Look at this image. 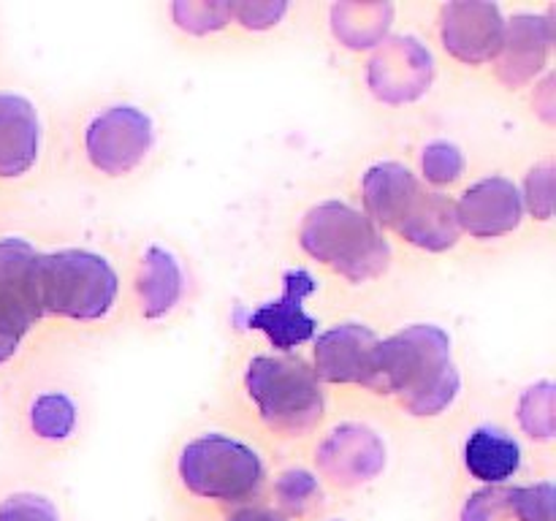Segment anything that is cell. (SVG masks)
<instances>
[{
  "label": "cell",
  "instance_id": "cell-27",
  "mask_svg": "<svg viewBox=\"0 0 556 521\" xmlns=\"http://www.w3.org/2000/svg\"><path fill=\"white\" fill-rule=\"evenodd\" d=\"M286 11V3H231V16H237L244 27H253V30L277 25Z\"/></svg>",
  "mask_w": 556,
  "mask_h": 521
},
{
  "label": "cell",
  "instance_id": "cell-20",
  "mask_svg": "<svg viewBox=\"0 0 556 521\" xmlns=\"http://www.w3.org/2000/svg\"><path fill=\"white\" fill-rule=\"evenodd\" d=\"M375 3H342L334 5L331 11V20H334V33L337 38L348 43L353 49H362V47H372L380 36L386 33L391 22V5L383 3V9L367 20L372 14Z\"/></svg>",
  "mask_w": 556,
  "mask_h": 521
},
{
  "label": "cell",
  "instance_id": "cell-3",
  "mask_svg": "<svg viewBox=\"0 0 556 521\" xmlns=\"http://www.w3.org/2000/svg\"><path fill=\"white\" fill-rule=\"evenodd\" d=\"M244 385L261 421L271 432L302 437L324 418V394L318 378L302 358H253L244 374Z\"/></svg>",
  "mask_w": 556,
  "mask_h": 521
},
{
  "label": "cell",
  "instance_id": "cell-14",
  "mask_svg": "<svg viewBox=\"0 0 556 521\" xmlns=\"http://www.w3.org/2000/svg\"><path fill=\"white\" fill-rule=\"evenodd\" d=\"M548 47H552V27L543 16H516L505 25L503 47L497 54V76L508 87L527 85L546 65Z\"/></svg>",
  "mask_w": 556,
  "mask_h": 521
},
{
  "label": "cell",
  "instance_id": "cell-17",
  "mask_svg": "<svg viewBox=\"0 0 556 521\" xmlns=\"http://www.w3.org/2000/svg\"><path fill=\"white\" fill-rule=\"evenodd\" d=\"M459 231L454 201L448 195L424 193V190L396 228L400 237H405L416 247L429 250V253H443V250L454 247Z\"/></svg>",
  "mask_w": 556,
  "mask_h": 521
},
{
  "label": "cell",
  "instance_id": "cell-15",
  "mask_svg": "<svg viewBox=\"0 0 556 521\" xmlns=\"http://www.w3.org/2000/svg\"><path fill=\"white\" fill-rule=\"evenodd\" d=\"M421 195V185H418L416 174L402 163H378L364 174L362 182V199H364V215L383 228H400L410 206Z\"/></svg>",
  "mask_w": 556,
  "mask_h": 521
},
{
  "label": "cell",
  "instance_id": "cell-24",
  "mask_svg": "<svg viewBox=\"0 0 556 521\" xmlns=\"http://www.w3.org/2000/svg\"><path fill=\"white\" fill-rule=\"evenodd\" d=\"M174 22L182 30L195 33H210L220 30L231 16V3H174Z\"/></svg>",
  "mask_w": 556,
  "mask_h": 521
},
{
  "label": "cell",
  "instance_id": "cell-1",
  "mask_svg": "<svg viewBox=\"0 0 556 521\" xmlns=\"http://www.w3.org/2000/svg\"><path fill=\"white\" fill-rule=\"evenodd\" d=\"M364 385L396 394L413 416H438L459 394L451 336L440 326L416 323L375 345Z\"/></svg>",
  "mask_w": 556,
  "mask_h": 521
},
{
  "label": "cell",
  "instance_id": "cell-26",
  "mask_svg": "<svg viewBox=\"0 0 556 521\" xmlns=\"http://www.w3.org/2000/svg\"><path fill=\"white\" fill-rule=\"evenodd\" d=\"M554 168L552 163L535 166L527 177V199H530V209L535 212L541 220L552 217L554 206Z\"/></svg>",
  "mask_w": 556,
  "mask_h": 521
},
{
  "label": "cell",
  "instance_id": "cell-28",
  "mask_svg": "<svg viewBox=\"0 0 556 521\" xmlns=\"http://www.w3.org/2000/svg\"><path fill=\"white\" fill-rule=\"evenodd\" d=\"M27 331L30 329H27V326H22L20 320H14L11 315L0 313V364H5L16 351H20V342Z\"/></svg>",
  "mask_w": 556,
  "mask_h": 521
},
{
  "label": "cell",
  "instance_id": "cell-10",
  "mask_svg": "<svg viewBox=\"0 0 556 521\" xmlns=\"http://www.w3.org/2000/svg\"><path fill=\"white\" fill-rule=\"evenodd\" d=\"M386 448L378 434L358 423H345L329 432L318 448V467L334 483H362L383 470Z\"/></svg>",
  "mask_w": 556,
  "mask_h": 521
},
{
  "label": "cell",
  "instance_id": "cell-2",
  "mask_svg": "<svg viewBox=\"0 0 556 521\" xmlns=\"http://www.w3.org/2000/svg\"><path fill=\"white\" fill-rule=\"evenodd\" d=\"M299 244L309 258L351 282H367L389 269L391 250L383 233L364 212L340 201H326L307 212Z\"/></svg>",
  "mask_w": 556,
  "mask_h": 521
},
{
  "label": "cell",
  "instance_id": "cell-9",
  "mask_svg": "<svg viewBox=\"0 0 556 521\" xmlns=\"http://www.w3.org/2000/svg\"><path fill=\"white\" fill-rule=\"evenodd\" d=\"M432 79V58L413 38H394L369 63V85L383 101L402 103L421 96Z\"/></svg>",
  "mask_w": 556,
  "mask_h": 521
},
{
  "label": "cell",
  "instance_id": "cell-8",
  "mask_svg": "<svg viewBox=\"0 0 556 521\" xmlns=\"http://www.w3.org/2000/svg\"><path fill=\"white\" fill-rule=\"evenodd\" d=\"M525 215V204L516 185L505 177H486L467 188L456 204L459 228L478 239L505 237L516 231Z\"/></svg>",
  "mask_w": 556,
  "mask_h": 521
},
{
  "label": "cell",
  "instance_id": "cell-5",
  "mask_svg": "<svg viewBox=\"0 0 556 521\" xmlns=\"http://www.w3.org/2000/svg\"><path fill=\"white\" fill-rule=\"evenodd\" d=\"M179 478L199 497L242 499L261 486L264 465L244 443L223 434H206L185 445Z\"/></svg>",
  "mask_w": 556,
  "mask_h": 521
},
{
  "label": "cell",
  "instance_id": "cell-12",
  "mask_svg": "<svg viewBox=\"0 0 556 521\" xmlns=\"http://www.w3.org/2000/svg\"><path fill=\"white\" fill-rule=\"evenodd\" d=\"M38 255L25 239H0V313L27 329L43 318L38 304Z\"/></svg>",
  "mask_w": 556,
  "mask_h": 521
},
{
  "label": "cell",
  "instance_id": "cell-7",
  "mask_svg": "<svg viewBox=\"0 0 556 521\" xmlns=\"http://www.w3.org/2000/svg\"><path fill=\"white\" fill-rule=\"evenodd\" d=\"M443 43L456 60L470 65L489 63L500 54L505 22L492 3H448L440 16Z\"/></svg>",
  "mask_w": 556,
  "mask_h": 521
},
{
  "label": "cell",
  "instance_id": "cell-6",
  "mask_svg": "<svg viewBox=\"0 0 556 521\" xmlns=\"http://www.w3.org/2000/svg\"><path fill=\"white\" fill-rule=\"evenodd\" d=\"M87 157L98 171L119 177L139 166L152 147V123L134 106H112L98 114L85 136Z\"/></svg>",
  "mask_w": 556,
  "mask_h": 521
},
{
  "label": "cell",
  "instance_id": "cell-11",
  "mask_svg": "<svg viewBox=\"0 0 556 521\" xmlns=\"http://www.w3.org/2000/svg\"><path fill=\"white\" fill-rule=\"evenodd\" d=\"M315 291V280L307 271L296 269L286 275V291L277 302L264 304L250 315V326L264 331L280 351L302 345L315 334V320L304 309V298Z\"/></svg>",
  "mask_w": 556,
  "mask_h": 521
},
{
  "label": "cell",
  "instance_id": "cell-18",
  "mask_svg": "<svg viewBox=\"0 0 556 521\" xmlns=\"http://www.w3.org/2000/svg\"><path fill=\"white\" fill-rule=\"evenodd\" d=\"M141 313L144 318H161L172 313L174 304L182 296V269L177 258L163 247H150L141 258L139 277H136Z\"/></svg>",
  "mask_w": 556,
  "mask_h": 521
},
{
  "label": "cell",
  "instance_id": "cell-19",
  "mask_svg": "<svg viewBox=\"0 0 556 521\" xmlns=\"http://www.w3.org/2000/svg\"><path fill=\"white\" fill-rule=\"evenodd\" d=\"M467 470L486 483H503L521 465L519 443L497 429H478L465 448Z\"/></svg>",
  "mask_w": 556,
  "mask_h": 521
},
{
  "label": "cell",
  "instance_id": "cell-23",
  "mask_svg": "<svg viewBox=\"0 0 556 521\" xmlns=\"http://www.w3.org/2000/svg\"><path fill=\"white\" fill-rule=\"evenodd\" d=\"M421 168L429 182L451 185L465 171V157H462L459 147L448 144V141H434V144L424 150Z\"/></svg>",
  "mask_w": 556,
  "mask_h": 521
},
{
  "label": "cell",
  "instance_id": "cell-21",
  "mask_svg": "<svg viewBox=\"0 0 556 521\" xmlns=\"http://www.w3.org/2000/svg\"><path fill=\"white\" fill-rule=\"evenodd\" d=\"M30 423L38 437L65 440L76 427V407L63 394H43L33 402Z\"/></svg>",
  "mask_w": 556,
  "mask_h": 521
},
{
  "label": "cell",
  "instance_id": "cell-16",
  "mask_svg": "<svg viewBox=\"0 0 556 521\" xmlns=\"http://www.w3.org/2000/svg\"><path fill=\"white\" fill-rule=\"evenodd\" d=\"M41 128L30 101L0 92V177H22L38 157Z\"/></svg>",
  "mask_w": 556,
  "mask_h": 521
},
{
  "label": "cell",
  "instance_id": "cell-25",
  "mask_svg": "<svg viewBox=\"0 0 556 521\" xmlns=\"http://www.w3.org/2000/svg\"><path fill=\"white\" fill-rule=\"evenodd\" d=\"M0 521H58V516L43 497L16 494L0 503Z\"/></svg>",
  "mask_w": 556,
  "mask_h": 521
},
{
  "label": "cell",
  "instance_id": "cell-22",
  "mask_svg": "<svg viewBox=\"0 0 556 521\" xmlns=\"http://www.w3.org/2000/svg\"><path fill=\"white\" fill-rule=\"evenodd\" d=\"M519 421L532 437L548 440L554 434V385L538 383L521 396Z\"/></svg>",
  "mask_w": 556,
  "mask_h": 521
},
{
  "label": "cell",
  "instance_id": "cell-29",
  "mask_svg": "<svg viewBox=\"0 0 556 521\" xmlns=\"http://www.w3.org/2000/svg\"><path fill=\"white\" fill-rule=\"evenodd\" d=\"M237 521H280V519H271L266 513H242Z\"/></svg>",
  "mask_w": 556,
  "mask_h": 521
},
{
  "label": "cell",
  "instance_id": "cell-4",
  "mask_svg": "<svg viewBox=\"0 0 556 521\" xmlns=\"http://www.w3.org/2000/svg\"><path fill=\"white\" fill-rule=\"evenodd\" d=\"M117 298V275L106 258L87 250L38 255V304L43 315L101 320Z\"/></svg>",
  "mask_w": 556,
  "mask_h": 521
},
{
  "label": "cell",
  "instance_id": "cell-13",
  "mask_svg": "<svg viewBox=\"0 0 556 521\" xmlns=\"http://www.w3.org/2000/svg\"><path fill=\"white\" fill-rule=\"evenodd\" d=\"M378 336L372 329L358 323L334 326L315 342L313 374L326 383H362L367 380Z\"/></svg>",
  "mask_w": 556,
  "mask_h": 521
}]
</instances>
